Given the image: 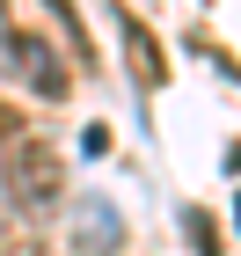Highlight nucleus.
<instances>
[{
  "label": "nucleus",
  "instance_id": "20e7f679",
  "mask_svg": "<svg viewBox=\"0 0 241 256\" xmlns=\"http://www.w3.org/2000/svg\"><path fill=\"white\" fill-rule=\"evenodd\" d=\"M124 52H132V74H139L146 88H161V74H168V66H161V52H154V37H146L139 22H124Z\"/></svg>",
  "mask_w": 241,
  "mask_h": 256
},
{
  "label": "nucleus",
  "instance_id": "f03ea898",
  "mask_svg": "<svg viewBox=\"0 0 241 256\" xmlns=\"http://www.w3.org/2000/svg\"><path fill=\"white\" fill-rule=\"evenodd\" d=\"M117 242H124L117 205H110V198H88V212L73 220V249L80 256H117Z\"/></svg>",
  "mask_w": 241,
  "mask_h": 256
},
{
  "label": "nucleus",
  "instance_id": "39448f33",
  "mask_svg": "<svg viewBox=\"0 0 241 256\" xmlns=\"http://www.w3.org/2000/svg\"><path fill=\"white\" fill-rule=\"evenodd\" d=\"M15 139H22V118H15V110H0V146H15Z\"/></svg>",
  "mask_w": 241,
  "mask_h": 256
},
{
  "label": "nucleus",
  "instance_id": "0eeeda50",
  "mask_svg": "<svg viewBox=\"0 0 241 256\" xmlns=\"http://www.w3.org/2000/svg\"><path fill=\"white\" fill-rule=\"evenodd\" d=\"M0 8H7V0H0Z\"/></svg>",
  "mask_w": 241,
  "mask_h": 256
},
{
  "label": "nucleus",
  "instance_id": "f257e3e1",
  "mask_svg": "<svg viewBox=\"0 0 241 256\" xmlns=\"http://www.w3.org/2000/svg\"><path fill=\"white\" fill-rule=\"evenodd\" d=\"M7 198H15L29 220L51 212V205L66 198V161L51 154L44 139H15V146H7Z\"/></svg>",
  "mask_w": 241,
  "mask_h": 256
},
{
  "label": "nucleus",
  "instance_id": "423d86ee",
  "mask_svg": "<svg viewBox=\"0 0 241 256\" xmlns=\"http://www.w3.org/2000/svg\"><path fill=\"white\" fill-rule=\"evenodd\" d=\"M234 227H241V198H234Z\"/></svg>",
  "mask_w": 241,
  "mask_h": 256
},
{
  "label": "nucleus",
  "instance_id": "7ed1b4c3",
  "mask_svg": "<svg viewBox=\"0 0 241 256\" xmlns=\"http://www.w3.org/2000/svg\"><path fill=\"white\" fill-rule=\"evenodd\" d=\"M15 59H22V74L37 80V96H51V102L66 96V66L51 59V44H44V37H15Z\"/></svg>",
  "mask_w": 241,
  "mask_h": 256
}]
</instances>
